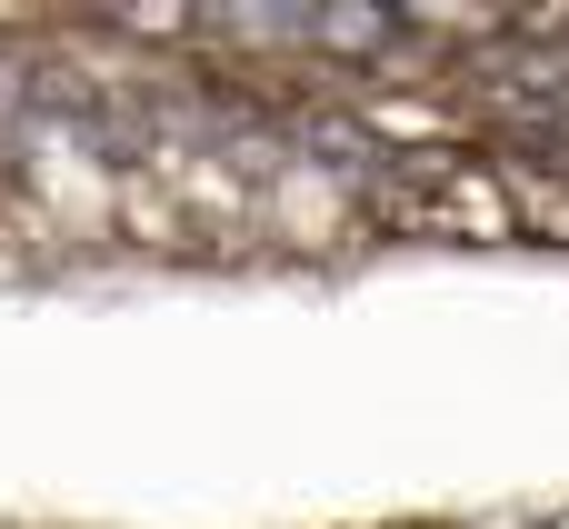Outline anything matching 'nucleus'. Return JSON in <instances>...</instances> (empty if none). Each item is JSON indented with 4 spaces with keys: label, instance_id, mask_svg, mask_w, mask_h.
Instances as JSON below:
<instances>
[{
    "label": "nucleus",
    "instance_id": "obj_1",
    "mask_svg": "<svg viewBox=\"0 0 569 529\" xmlns=\"http://www.w3.org/2000/svg\"><path fill=\"white\" fill-rule=\"evenodd\" d=\"M530 529H569V510H560V520H530Z\"/></svg>",
    "mask_w": 569,
    "mask_h": 529
}]
</instances>
